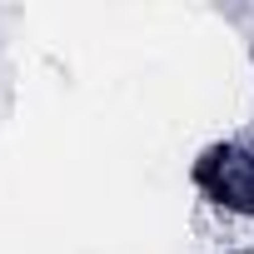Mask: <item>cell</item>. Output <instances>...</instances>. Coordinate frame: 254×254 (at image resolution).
I'll list each match as a JSON object with an SVG mask.
<instances>
[{
  "label": "cell",
  "mask_w": 254,
  "mask_h": 254,
  "mask_svg": "<svg viewBox=\"0 0 254 254\" xmlns=\"http://www.w3.org/2000/svg\"><path fill=\"white\" fill-rule=\"evenodd\" d=\"M194 185H199L204 204H219L229 214L254 219V135L229 140V145H214L199 160Z\"/></svg>",
  "instance_id": "1"
}]
</instances>
